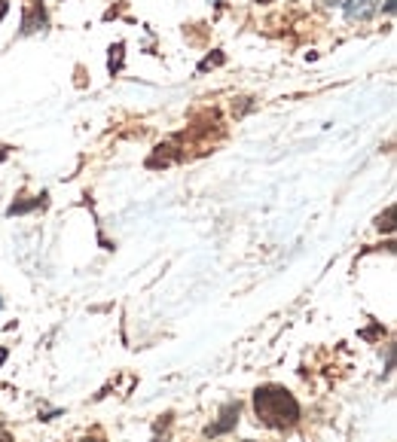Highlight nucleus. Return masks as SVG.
<instances>
[{
	"label": "nucleus",
	"mask_w": 397,
	"mask_h": 442,
	"mask_svg": "<svg viewBox=\"0 0 397 442\" xmlns=\"http://www.w3.org/2000/svg\"><path fill=\"white\" fill-rule=\"evenodd\" d=\"M254 409H257V418L272 430L293 427L300 421V403L293 399V394L275 385H266L254 394Z\"/></svg>",
	"instance_id": "f257e3e1"
},
{
	"label": "nucleus",
	"mask_w": 397,
	"mask_h": 442,
	"mask_svg": "<svg viewBox=\"0 0 397 442\" xmlns=\"http://www.w3.org/2000/svg\"><path fill=\"white\" fill-rule=\"evenodd\" d=\"M239 412H241L239 403H227V406H223V412H220V421H217V424H211L205 433L208 436H220V433H227V430H232L239 424Z\"/></svg>",
	"instance_id": "f03ea898"
},
{
	"label": "nucleus",
	"mask_w": 397,
	"mask_h": 442,
	"mask_svg": "<svg viewBox=\"0 0 397 442\" xmlns=\"http://www.w3.org/2000/svg\"><path fill=\"white\" fill-rule=\"evenodd\" d=\"M376 4L379 0H345V16L352 22H364V18H370L376 13Z\"/></svg>",
	"instance_id": "7ed1b4c3"
},
{
	"label": "nucleus",
	"mask_w": 397,
	"mask_h": 442,
	"mask_svg": "<svg viewBox=\"0 0 397 442\" xmlns=\"http://www.w3.org/2000/svg\"><path fill=\"white\" fill-rule=\"evenodd\" d=\"M6 9H9V4H6V0H0V18L6 16Z\"/></svg>",
	"instance_id": "20e7f679"
},
{
	"label": "nucleus",
	"mask_w": 397,
	"mask_h": 442,
	"mask_svg": "<svg viewBox=\"0 0 397 442\" xmlns=\"http://www.w3.org/2000/svg\"><path fill=\"white\" fill-rule=\"evenodd\" d=\"M4 360H6V348H0V366H4Z\"/></svg>",
	"instance_id": "39448f33"
},
{
	"label": "nucleus",
	"mask_w": 397,
	"mask_h": 442,
	"mask_svg": "<svg viewBox=\"0 0 397 442\" xmlns=\"http://www.w3.org/2000/svg\"><path fill=\"white\" fill-rule=\"evenodd\" d=\"M0 442H13V439H9V436L4 433V430H0Z\"/></svg>",
	"instance_id": "423d86ee"
},
{
	"label": "nucleus",
	"mask_w": 397,
	"mask_h": 442,
	"mask_svg": "<svg viewBox=\"0 0 397 442\" xmlns=\"http://www.w3.org/2000/svg\"><path fill=\"white\" fill-rule=\"evenodd\" d=\"M257 4H272V0H257Z\"/></svg>",
	"instance_id": "0eeeda50"
},
{
	"label": "nucleus",
	"mask_w": 397,
	"mask_h": 442,
	"mask_svg": "<svg viewBox=\"0 0 397 442\" xmlns=\"http://www.w3.org/2000/svg\"><path fill=\"white\" fill-rule=\"evenodd\" d=\"M83 442H95V439H83Z\"/></svg>",
	"instance_id": "6e6552de"
},
{
	"label": "nucleus",
	"mask_w": 397,
	"mask_h": 442,
	"mask_svg": "<svg viewBox=\"0 0 397 442\" xmlns=\"http://www.w3.org/2000/svg\"><path fill=\"white\" fill-rule=\"evenodd\" d=\"M0 308H4V299H0Z\"/></svg>",
	"instance_id": "1a4fd4ad"
},
{
	"label": "nucleus",
	"mask_w": 397,
	"mask_h": 442,
	"mask_svg": "<svg viewBox=\"0 0 397 442\" xmlns=\"http://www.w3.org/2000/svg\"><path fill=\"white\" fill-rule=\"evenodd\" d=\"M248 442H251V439H248Z\"/></svg>",
	"instance_id": "9d476101"
}]
</instances>
